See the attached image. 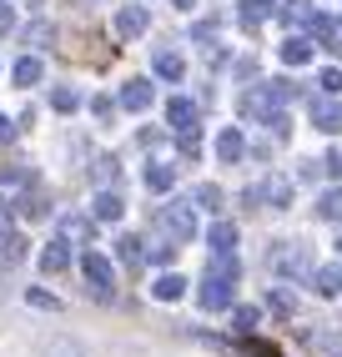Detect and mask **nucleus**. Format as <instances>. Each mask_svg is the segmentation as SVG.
<instances>
[{
    "mask_svg": "<svg viewBox=\"0 0 342 357\" xmlns=\"http://www.w3.org/2000/svg\"><path fill=\"white\" fill-rule=\"evenodd\" d=\"M312 287L322 292V297H337L342 292V267H317L312 272Z\"/></svg>",
    "mask_w": 342,
    "mask_h": 357,
    "instance_id": "20",
    "label": "nucleus"
},
{
    "mask_svg": "<svg viewBox=\"0 0 342 357\" xmlns=\"http://www.w3.org/2000/svg\"><path fill=\"white\" fill-rule=\"evenodd\" d=\"M121 211H126V202H121L111 186H106V192H96V202H91V217H96V222H116Z\"/></svg>",
    "mask_w": 342,
    "mask_h": 357,
    "instance_id": "11",
    "label": "nucleus"
},
{
    "mask_svg": "<svg viewBox=\"0 0 342 357\" xmlns=\"http://www.w3.org/2000/svg\"><path fill=\"white\" fill-rule=\"evenodd\" d=\"M81 272H86V292H91L96 302H111V297H116V272H111V261H106L101 252H91V247H86Z\"/></svg>",
    "mask_w": 342,
    "mask_h": 357,
    "instance_id": "2",
    "label": "nucleus"
},
{
    "mask_svg": "<svg viewBox=\"0 0 342 357\" xmlns=\"http://www.w3.org/2000/svg\"><path fill=\"white\" fill-rule=\"evenodd\" d=\"M31 307H40V312H56V297H51V292H31Z\"/></svg>",
    "mask_w": 342,
    "mask_h": 357,
    "instance_id": "35",
    "label": "nucleus"
},
{
    "mask_svg": "<svg viewBox=\"0 0 342 357\" xmlns=\"http://www.w3.org/2000/svg\"><path fill=\"white\" fill-rule=\"evenodd\" d=\"M216 156H222V161H241V156H247V141H241L237 126H227L222 136H216Z\"/></svg>",
    "mask_w": 342,
    "mask_h": 357,
    "instance_id": "13",
    "label": "nucleus"
},
{
    "mask_svg": "<svg viewBox=\"0 0 342 357\" xmlns=\"http://www.w3.org/2000/svg\"><path fill=\"white\" fill-rule=\"evenodd\" d=\"M15 26V10H10V0H0V36H6Z\"/></svg>",
    "mask_w": 342,
    "mask_h": 357,
    "instance_id": "36",
    "label": "nucleus"
},
{
    "mask_svg": "<svg viewBox=\"0 0 342 357\" xmlns=\"http://www.w3.org/2000/svg\"><path fill=\"white\" fill-rule=\"evenodd\" d=\"M317 217H322V222H342V192H337V186L317 202Z\"/></svg>",
    "mask_w": 342,
    "mask_h": 357,
    "instance_id": "25",
    "label": "nucleus"
},
{
    "mask_svg": "<svg viewBox=\"0 0 342 357\" xmlns=\"http://www.w3.org/2000/svg\"><path fill=\"white\" fill-rule=\"evenodd\" d=\"M156 227L166 231V242L186 247L191 236H197V211H191V202H166V206L156 211Z\"/></svg>",
    "mask_w": 342,
    "mask_h": 357,
    "instance_id": "1",
    "label": "nucleus"
},
{
    "mask_svg": "<svg viewBox=\"0 0 342 357\" xmlns=\"http://www.w3.org/2000/svg\"><path fill=\"white\" fill-rule=\"evenodd\" d=\"M51 106H56V111H76V106H81V96H76L70 86H56V91H51Z\"/></svg>",
    "mask_w": 342,
    "mask_h": 357,
    "instance_id": "28",
    "label": "nucleus"
},
{
    "mask_svg": "<svg viewBox=\"0 0 342 357\" xmlns=\"http://www.w3.org/2000/svg\"><path fill=\"white\" fill-rule=\"evenodd\" d=\"M40 76H45V70H40V61H36V56H20V61L10 66V81H15V86H36Z\"/></svg>",
    "mask_w": 342,
    "mask_h": 357,
    "instance_id": "18",
    "label": "nucleus"
},
{
    "mask_svg": "<svg viewBox=\"0 0 342 357\" xmlns=\"http://www.w3.org/2000/svg\"><path fill=\"white\" fill-rule=\"evenodd\" d=\"M6 236H10V231H6V222H0V242H6Z\"/></svg>",
    "mask_w": 342,
    "mask_h": 357,
    "instance_id": "41",
    "label": "nucleus"
},
{
    "mask_svg": "<svg viewBox=\"0 0 342 357\" xmlns=\"http://www.w3.org/2000/svg\"><path fill=\"white\" fill-rule=\"evenodd\" d=\"M66 261H70L66 242H51V247L40 252V272H45V277H56V272H66Z\"/></svg>",
    "mask_w": 342,
    "mask_h": 357,
    "instance_id": "19",
    "label": "nucleus"
},
{
    "mask_svg": "<svg viewBox=\"0 0 342 357\" xmlns=\"http://www.w3.org/2000/svg\"><path fill=\"white\" fill-rule=\"evenodd\" d=\"M211 257H227V252H237V227L232 222H211Z\"/></svg>",
    "mask_w": 342,
    "mask_h": 357,
    "instance_id": "14",
    "label": "nucleus"
},
{
    "mask_svg": "<svg viewBox=\"0 0 342 357\" xmlns=\"http://www.w3.org/2000/svg\"><path fill=\"white\" fill-rule=\"evenodd\" d=\"M272 267H277V277H292V282H312V272H317L302 242H282L272 252Z\"/></svg>",
    "mask_w": 342,
    "mask_h": 357,
    "instance_id": "3",
    "label": "nucleus"
},
{
    "mask_svg": "<svg viewBox=\"0 0 342 357\" xmlns=\"http://www.w3.org/2000/svg\"><path fill=\"white\" fill-rule=\"evenodd\" d=\"M171 181H177V166H166V161L146 166V186H151V192H171Z\"/></svg>",
    "mask_w": 342,
    "mask_h": 357,
    "instance_id": "21",
    "label": "nucleus"
},
{
    "mask_svg": "<svg viewBox=\"0 0 342 357\" xmlns=\"http://www.w3.org/2000/svg\"><path fill=\"white\" fill-rule=\"evenodd\" d=\"M317 86H322L327 96H337V91H342V70H332V66H327L322 76H317Z\"/></svg>",
    "mask_w": 342,
    "mask_h": 357,
    "instance_id": "30",
    "label": "nucleus"
},
{
    "mask_svg": "<svg viewBox=\"0 0 342 357\" xmlns=\"http://www.w3.org/2000/svg\"><path fill=\"white\" fill-rule=\"evenodd\" d=\"M45 36H51V26H45V20H36V26H26V45H45Z\"/></svg>",
    "mask_w": 342,
    "mask_h": 357,
    "instance_id": "32",
    "label": "nucleus"
},
{
    "mask_svg": "<svg viewBox=\"0 0 342 357\" xmlns=\"http://www.w3.org/2000/svg\"><path fill=\"white\" fill-rule=\"evenodd\" d=\"M166 126L177 131V136H197V126H202V111H197V101L171 96V101H166Z\"/></svg>",
    "mask_w": 342,
    "mask_h": 357,
    "instance_id": "7",
    "label": "nucleus"
},
{
    "mask_svg": "<svg viewBox=\"0 0 342 357\" xmlns=\"http://www.w3.org/2000/svg\"><path fill=\"white\" fill-rule=\"evenodd\" d=\"M307 26H312V40L322 45V51H337V56H342V40H337V31H332V20H327V15H312Z\"/></svg>",
    "mask_w": 342,
    "mask_h": 357,
    "instance_id": "15",
    "label": "nucleus"
},
{
    "mask_svg": "<svg viewBox=\"0 0 342 357\" xmlns=\"http://www.w3.org/2000/svg\"><path fill=\"white\" fill-rule=\"evenodd\" d=\"M322 172H327V176H332V181H337V176H342V156H337V151H332V156H327V161H322Z\"/></svg>",
    "mask_w": 342,
    "mask_h": 357,
    "instance_id": "38",
    "label": "nucleus"
},
{
    "mask_svg": "<svg viewBox=\"0 0 342 357\" xmlns=\"http://www.w3.org/2000/svg\"><path fill=\"white\" fill-rule=\"evenodd\" d=\"M191 36H197V40H211V36H216V15H211V20H197V31H191Z\"/></svg>",
    "mask_w": 342,
    "mask_h": 357,
    "instance_id": "37",
    "label": "nucleus"
},
{
    "mask_svg": "<svg viewBox=\"0 0 342 357\" xmlns=\"http://www.w3.org/2000/svg\"><path fill=\"white\" fill-rule=\"evenodd\" d=\"M312 126H317V131H327V136H337V131H342V101H337V96L312 101Z\"/></svg>",
    "mask_w": 342,
    "mask_h": 357,
    "instance_id": "8",
    "label": "nucleus"
},
{
    "mask_svg": "<svg viewBox=\"0 0 342 357\" xmlns=\"http://www.w3.org/2000/svg\"><path fill=\"white\" fill-rule=\"evenodd\" d=\"M232 287H237V277L207 267V282H202V307H207V312H227V307H232Z\"/></svg>",
    "mask_w": 342,
    "mask_h": 357,
    "instance_id": "5",
    "label": "nucleus"
},
{
    "mask_svg": "<svg viewBox=\"0 0 342 357\" xmlns=\"http://www.w3.org/2000/svg\"><path fill=\"white\" fill-rule=\"evenodd\" d=\"M282 61H287L292 70H297V66H307V61H312V40H302V36H287V40H282Z\"/></svg>",
    "mask_w": 342,
    "mask_h": 357,
    "instance_id": "16",
    "label": "nucleus"
},
{
    "mask_svg": "<svg viewBox=\"0 0 342 357\" xmlns=\"http://www.w3.org/2000/svg\"><path fill=\"white\" fill-rule=\"evenodd\" d=\"M282 20L292 26V20H307V0H282Z\"/></svg>",
    "mask_w": 342,
    "mask_h": 357,
    "instance_id": "29",
    "label": "nucleus"
},
{
    "mask_svg": "<svg viewBox=\"0 0 342 357\" xmlns=\"http://www.w3.org/2000/svg\"><path fill=\"white\" fill-rule=\"evenodd\" d=\"M66 236H91V222L86 217H66Z\"/></svg>",
    "mask_w": 342,
    "mask_h": 357,
    "instance_id": "33",
    "label": "nucleus"
},
{
    "mask_svg": "<svg viewBox=\"0 0 342 357\" xmlns=\"http://www.w3.org/2000/svg\"><path fill=\"white\" fill-rule=\"evenodd\" d=\"M257 202H267V206H292V176L287 172H272L262 186H247V206H257Z\"/></svg>",
    "mask_w": 342,
    "mask_h": 357,
    "instance_id": "4",
    "label": "nucleus"
},
{
    "mask_svg": "<svg viewBox=\"0 0 342 357\" xmlns=\"http://www.w3.org/2000/svg\"><path fill=\"white\" fill-rule=\"evenodd\" d=\"M151 66H156V76H161V81H181V76H186V61H181L177 51H156Z\"/></svg>",
    "mask_w": 342,
    "mask_h": 357,
    "instance_id": "17",
    "label": "nucleus"
},
{
    "mask_svg": "<svg viewBox=\"0 0 342 357\" xmlns=\"http://www.w3.org/2000/svg\"><path fill=\"white\" fill-rule=\"evenodd\" d=\"M237 327L252 332V327H257V307H237Z\"/></svg>",
    "mask_w": 342,
    "mask_h": 357,
    "instance_id": "34",
    "label": "nucleus"
},
{
    "mask_svg": "<svg viewBox=\"0 0 342 357\" xmlns=\"http://www.w3.org/2000/svg\"><path fill=\"white\" fill-rule=\"evenodd\" d=\"M96 181H101V186H116V181H121L116 156H101V161H96Z\"/></svg>",
    "mask_w": 342,
    "mask_h": 357,
    "instance_id": "27",
    "label": "nucleus"
},
{
    "mask_svg": "<svg viewBox=\"0 0 342 357\" xmlns=\"http://www.w3.org/2000/svg\"><path fill=\"white\" fill-rule=\"evenodd\" d=\"M151 292H156V302H177V297L186 292V282H181L177 272H161V277H156V287H151Z\"/></svg>",
    "mask_w": 342,
    "mask_h": 357,
    "instance_id": "23",
    "label": "nucleus"
},
{
    "mask_svg": "<svg viewBox=\"0 0 342 357\" xmlns=\"http://www.w3.org/2000/svg\"><path fill=\"white\" fill-rule=\"evenodd\" d=\"M177 6H181V10H191V0H177Z\"/></svg>",
    "mask_w": 342,
    "mask_h": 357,
    "instance_id": "42",
    "label": "nucleus"
},
{
    "mask_svg": "<svg viewBox=\"0 0 342 357\" xmlns=\"http://www.w3.org/2000/svg\"><path fill=\"white\" fill-rule=\"evenodd\" d=\"M252 352H257V357H277V352L267 347V342H252Z\"/></svg>",
    "mask_w": 342,
    "mask_h": 357,
    "instance_id": "39",
    "label": "nucleus"
},
{
    "mask_svg": "<svg viewBox=\"0 0 342 357\" xmlns=\"http://www.w3.org/2000/svg\"><path fill=\"white\" fill-rule=\"evenodd\" d=\"M267 15H272V0H241V26H247V31L262 26Z\"/></svg>",
    "mask_w": 342,
    "mask_h": 357,
    "instance_id": "24",
    "label": "nucleus"
},
{
    "mask_svg": "<svg viewBox=\"0 0 342 357\" xmlns=\"http://www.w3.org/2000/svg\"><path fill=\"white\" fill-rule=\"evenodd\" d=\"M40 357H91V352L70 337H51V342H40Z\"/></svg>",
    "mask_w": 342,
    "mask_h": 357,
    "instance_id": "22",
    "label": "nucleus"
},
{
    "mask_svg": "<svg viewBox=\"0 0 342 357\" xmlns=\"http://www.w3.org/2000/svg\"><path fill=\"white\" fill-rule=\"evenodd\" d=\"M10 136V121H6V116H0V141H6Z\"/></svg>",
    "mask_w": 342,
    "mask_h": 357,
    "instance_id": "40",
    "label": "nucleus"
},
{
    "mask_svg": "<svg viewBox=\"0 0 342 357\" xmlns=\"http://www.w3.org/2000/svg\"><path fill=\"white\" fill-rule=\"evenodd\" d=\"M191 206H207V211H216V206H222V192H216L211 181H202L197 192H191Z\"/></svg>",
    "mask_w": 342,
    "mask_h": 357,
    "instance_id": "26",
    "label": "nucleus"
},
{
    "mask_svg": "<svg viewBox=\"0 0 342 357\" xmlns=\"http://www.w3.org/2000/svg\"><path fill=\"white\" fill-rule=\"evenodd\" d=\"M146 26H151V15H146L141 6H121V10H116V31H121V36H141Z\"/></svg>",
    "mask_w": 342,
    "mask_h": 357,
    "instance_id": "10",
    "label": "nucleus"
},
{
    "mask_svg": "<svg viewBox=\"0 0 342 357\" xmlns=\"http://www.w3.org/2000/svg\"><path fill=\"white\" fill-rule=\"evenodd\" d=\"M156 101V91H151V81H126V86H121V106H126V111H146V106H151Z\"/></svg>",
    "mask_w": 342,
    "mask_h": 357,
    "instance_id": "9",
    "label": "nucleus"
},
{
    "mask_svg": "<svg viewBox=\"0 0 342 357\" xmlns=\"http://www.w3.org/2000/svg\"><path fill=\"white\" fill-rule=\"evenodd\" d=\"M31 186H36V176L26 166H6V172H0V206H20L31 197Z\"/></svg>",
    "mask_w": 342,
    "mask_h": 357,
    "instance_id": "6",
    "label": "nucleus"
},
{
    "mask_svg": "<svg viewBox=\"0 0 342 357\" xmlns=\"http://www.w3.org/2000/svg\"><path fill=\"white\" fill-rule=\"evenodd\" d=\"M116 257H121V267H141V261L146 257H151V252H146V242H141V236H121V242H116Z\"/></svg>",
    "mask_w": 342,
    "mask_h": 357,
    "instance_id": "12",
    "label": "nucleus"
},
{
    "mask_svg": "<svg viewBox=\"0 0 342 357\" xmlns=\"http://www.w3.org/2000/svg\"><path fill=\"white\" fill-rule=\"evenodd\" d=\"M0 252H6L10 261H20V257H26V236H6V242H0Z\"/></svg>",
    "mask_w": 342,
    "mask_h": 357,
    "instance_id": "31",
    "label": "nucleus"
}]
</instances>
